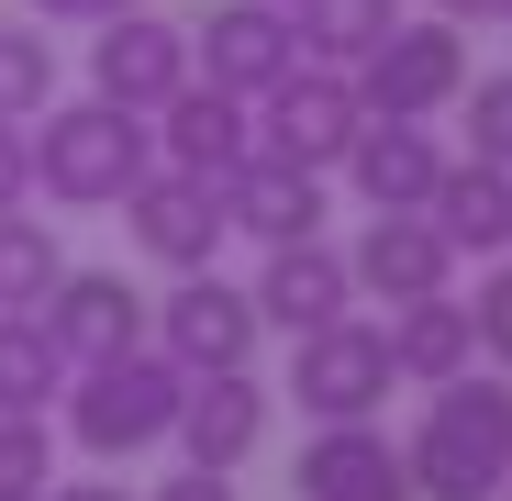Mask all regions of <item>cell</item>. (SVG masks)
Wrapping results in <instances>:
<instances>
[{"instance_id": "obj_15", "label": "cell", "mask_w": 512, "mask_h": 501, "mask_svg": "<svg viewBox=\"0 0 512 501\" xmlns=\"http://www.w3.org/2000/svg\"><path fill=\"white\" fill-rule=\"evenodd\" d=\"M290 490L301 501H412V468H401V446L379 424H312Z\"/></svg>"}, {"instance_id": "obj_6", "label": "cell", "mask_w": 512, "mask_h": 501, "mask_svg": "<svg viewBox=\"0 0 512 501\" xmlns=\"http://www.w3.org/2000/svg\"><path fill=\"white\" fill-rule=\"evenodd\" d=\"M368 134V101H357V78L346 67H290L268 101H256V156H279V167H346V145Z\"/></svg>"}, {"instance_id": "obj_31", "label": "cell", "mask_w": 512, "mask_h": 501, "mask_svg": "<svg viewBox=\"0 0 512 501\" xmlns=\"http://www.w3.org/2000/svg\"><path fill=\"white\" fill-rule=\"evenodd\" d=\"M34 501H134V490H112V479H45Z\"/></svg>"}, {"instance_id": "obj_28", "label": "cell", "mask_w": 512, "mask_h": 501, "mask_svg": "<svg viewBox=\"0 0 512 501\" xmlns=\"http://www.w3.org/2000/svg\"><path fill=\"white\" fill-rule=\"evenodd\" d=\"M0 212H34V123H0Z\"/></svg>"}, {"instance_id": "obj_1", "label": "cell", "mask_w": 512, "mask_h": 501, "mask_svg": "<svg viewBox=\"0 0 512 501\" xmlns=\"http://www.w3.org/2000/svg\"><path fill=\"white\" fill-rule=\"evenodd\" d=\"M401 468H412V501H501L512 490V368H468L446 390H423Z\"/></svg>"}, {"instance_id": "obj_23", "label": "cell", "mask_w": 512, "mask_h": 501, "mask_svg": "<svg viewBox=\"0 0 512 501\" xmlns=\"http://www.w3.org/2000/svg\"><path fill=\"white\" fill-rule=\"evenodd\" d=\"M56 279H67V245H56V223H34V212H0V312H45V301H56Z\"/></svg>"}, {"instance_id": "obj_22", "label": "cell", "mask_w": 512, "mask_h": 501, "mask_svg": "<svg viewBox=\"0 0 512 501\" xmlns=\"http://www.w3.org/2000/svg\"><path fill=\"white\" fill-rule=\"evenodd\" d=\"M390 23H401V0H290L301 67H357V56H368Z\"/></svg>"}, {"instance_id": "obj_16", "label": "cell", "mask_w": 512, "mask_h": 501, "mask_svg": "<svg viewBox=\"0 0 512 501\" xmlns=\"http://www.w3.org/2000/svg\"><path fill=\"white\" fill-rule=\"evenodd\" d=\"M346 301H357V279H346V257H334L323 234L268 245V268H256V312H268V334H323V323H346Z\"/></svg>"}, {"instance_id": "obj_12", "label": "cell", "mask_w": 512, "mask_h": 501, "mask_svg": "<svg viewBox=\"0 0 512 501\" xmlns=\"http://www.w3.org/2000/svg\"><path fill=\"white\" fill-rule=\"evenodd\" d=\"M346 279H357V301H435V290H457V245L435 234V212H368V234L346 245Z\"/></svg>"}, {"instance_id": "obj_2", "label": "cell", "mask_w": 512, "mask_h": 501, "mask_svg": "<svg viewBox=\"0 0 512 501\" xmlns=\"http://www.w3.org/2000/svg\"><path fill=\"white\" fill-rule=\"evenodd\" d=\"M156 167V112L123 101H45L34 112V190L56 212H123V190Z\"/></svg>"}, {"instance_id": "obj_21", "label": "cell", "mask_w": 512, "mask_h": 501, "mask_svg": "<svg viewBox=\"0 0 512 501\" xmlns=\"http://www.w3.org/2000/svg\"><path fill=\"white\" fill-rule=\"evenodd\" d=\"M67 346L45 334V312H0V412H56L67 401Z\"/></svg>"}, {"instance_id": "obj_10", "label": "cell", "mask_w": 512, "mask_h": 501, "mask_svg": "<svg viewBox=\"0 0 512 501\" xmlns=\"http://www.w3.org/2000/svg\"><path fill=\"white\" fill-rule=\"evenodd\" d=\"M190 67L212 78V90H234V101H268L301 67V34H290L279 0H223L212 23H190Z\"/></svg>"}, {"instance_id": "obj_4", "label": "cell", "mask_w": 512, "mask_h": 501, "mask_svg": "<svg viewBox=\"0 0 512 501\" xmlns=\"http://www.w3.org/2000/svg\"><path fill=\"white\" fill-rule=\"evenodd\" d=\"M346 78H357V101H368L379 123H435V112H457V90H468L479 67H468V34H457L446 12H423V23L401 12Z\"/></svg>"}, {"instance_id": "obj_19", "label": "cell", "mask_w": 512, "mask_h": 501, "mask_svg": "<svg viewBox=\"0 0 512 501\" xmlns=\"http://www.w3.org/2000/svg\"><path fill=\"white\" fill-rule=\"evenodd\" d=\"M223 223L256 234V245H301V234H323V179L312 167H279V156H245L223 179Z\"/></svg>"}, {"instance_id": "obj_9", "label": "cell", "mask_w": 512, "mask_h": 501, "mask_svg": "<svg viewBox=\"0 0 512 501\" xmlns=\"http://www.w3.org/2000/svg\"><path fill=\"white\" fill-rule=\"evenodd\" d=\"M256 334H268V312H256V290H234L223 268H190L179 290L156 301V346L179 357L190 379L201 368H256Z\"/></svg>"}, {"instance_id": "obj_25", "label": "cell", "mask_w": 512, "mask_h": 501, "mask_svg": "<svg viewBox=\"0 0 512 501\" xmlns=\"http://www.w3.org/2000/svg\"><path fill=\"white\" fill-rule=\"evenodd\" d=\"M56 479V424L45 412H0V501H34Z\"/></svg>"}, {"instance_id": "obj_3", "label": "cell", "mask_w": 512, "mask_h": 501, "mask_svg": "<svg viewBox=\"0 0 512 501\" xmlns=\"http://www.w3.org/2000/svg\"><path fill=\"white\" fill-rule=\"evenodd\" d=\"M179 401H190V368L167 346H134V357H101V368L67 379V435L123 468V457H145V446L179 435Z\"/></svg>"}, {"instance_id": "obj_24", "label": "cell", "mask_w": 512, "mask_h": 501, "mask_svg": "<svg viewBox=\"0 0 512 501\" xmlns=\"http://www.w3.org/2000/svg\"><path fill=\"white\" fill-rule=\"evenodd\" d=\"M45 101H56V45L23 12V23H0V123H34Z\"/></svg>"}, {"instance_id": "obj_33", "label": "cell", "mask_w": 512, "mask_h": 501, "mask_svg": "<svg viewBox=\"0 0 512 501\" xmlns=\"http://www.w3.org/2000/svg\"><path fill=\"white\" fill-rule=\"evenodd\" d=\"M279 12H290V0H279Z\"/></svg>"}, {"instance_id": "obj_29", "label": "cell", "mask_w": 512, "mask_h": 501, "mask_svg": "<svg viewBox=\"0 0 512 501\" xmlns=\"http://www.w3.org/2000/svg\"><path fill=\"white\" fill-rule=\"evenodd\" d=\"M156 501H234L223 468H179V479H156Z\"/></svg>"}, {"instance_id": "obj_13", "label": "cell", "mask_w": 512, "mask_h": 501, "mask_svg": "<svg viewBox=\"0 0 512 501\" xmlns=\"http://www.w3.org/2000/svg\"><path fill=\"white\" fill-rule=\"evenodd\" d=\"M167 446H179L190 468H223V479H234L256 446H268V379H256V368H201Z\"/></svg>"}, {"instance_id": "obj_26", "label": "cell", "mask_w": 512, "mask_h": 501, "mask_svg": "<svg viewBox=\"0 0 512 501\" xmlns=\"http://www.w3.org/2000/svg\"><path fill=\"white\" fill-rule=\"evenodd\" d=\"M457 112H468V156H490V167H512V67H490V78H468V90H457Z\"/></svg>"}, {"instance_id": "obj_34", "label": "cell", "mask_w": 512, "mask_h": 501, "mask_svg": "<svg viewBox=\"0 0 512 501\" xmlns=\"http://www.w3.org/2000/svg\"><path fill=\"white\" fill-rule=\"evenodd\" d=\"M501 501H512V490H501Z\"/></svg>"}, {"instance_id": "obj_8", "label": "cell", "mask_w": 512, "mask_h": 501, "mask_svg": "<svg viewBox=\"0 0 512 501\" xmlns=\"http://www.w3.org/2000/svg\"><path fill=\"white\" fill-rule=\"evenodd\" d=\"M190 23H167V12H112V23H90V90L101 101H123V112H167L190 90Z\"/></svg>"}, {"instance_id": "obj_11", "label": "cell", "mask_w": 512, "mask_h": 501, "mask_svg": "<svg viewBox=\"0 0 512 501\" xmlns=\"http://www.w3.org/2000/svg\"><path fill=\"white\" fill-rule=\"evenodd\" d=\"M45 334L67 346V368H101V357L156 346V301H145L123 268H67L56 301H45Z\"/></svg>"}, {"instance_id": "obj_27", "label": "cell", "mask_w": 512, "mask_h": 501, "mask_svg": "<svg viewBox=\"0 0 512 501\" xmlns=\"http://www.w3.org/2000/svg\"><path fill=\"white\" fill-rule=\"evenodd\" d=\"M468 323H479V368H512V257H490V268H479Z\"/></svg>"}, {"instance_id": "obj_20", "label": "cell", "mask_w": 512, "mask_h": 501, "mask_svg": "<svg viewBox=\"0 0 512 501\" xmlns=\"http://www.w3.org/2000/svg\"><path fill=\"white\" fill-rule=\"evenodd\" d=\"M435 234L457 245V257H512V167L490 156H446V179H435Z\"/></svg>"}, {"instance_id": "obj_17", "label": "cell", "mask_w": 512, "mask_h": 501, "mask_svg": "<svg viewBox=\"0 0 512 501\" xmlns=\"http://www.w3.org/2000/svg\"><path fill=\"white\" fill-rule=\"evenodd\" d=\"M346 179H357L368 212H423L435 179H446V145H435V123H379L368 112V134L346 145Z\"/></svg>"}, {"instance_id": "obj_30", "label": "cell", "mask_w": 512, "mask_h": 501, "mask_svg": "<svg viewBox=\"0 0 512 501\" xmlns=\"http://www.w3.org/2000/svg\"><path fill=\"white\" fill-rule=\"evenodd\" d=\"M34 23H112V12H134V0H23Z\"/></svg>"}, {"instance_id": "obj_18", "label": "cell", "mask_w": 512, "mask_h": 501, "mask_svg": "<svg viewBox=\"0 0 512 501\" xmlns=\"http://www.w3.org/2000/svg\"><path fill=\"white\" fill-rule=\"evenodd\" d=\"M379 334H390V379H401V390H446V379H468V368H479V323H468V301H457V290L401 301Z\"/></svg>"}, {"instance_id": "obj_7", "label": "cell", "mask_w": 512, "mask_h": 501, "mask_svg": "<svg viewBox=\"0 0 512 501\" xmlns=\"http://www.w3.org/2000/svg\"><path fill=\"white\" fill-rule=\"evenodd\" d=\"M123 223H134V245L167 268V279H190V268H223V179H190V167H145V179L123 190Z\"/></svg>"}, {"instance_id": "obj_32", "label": "cell", "mask_w": 512, "mask_h": 501, "mask_svg": "<svg viewBox=\"0 0 512 501\" xmlns=\"http://www.w3.org/2000/svg\"><path fill=\"white\" fill-rule=\"evenodd\" d=\"M435 12H446V23L468 34V23H512V0H435Z\"/></svg>"}, {"instance_id": "obj_5", "label": "cell", "mask_w": 512, "mask_h": 501, "mask_svg": "<svg viewBox=\"0 0 512 501\" xmlns=\"http://www.w3.org/2000/svg\"><path fill=\"white\" fill-rule=\"evenodd\" d=\"M390 334L379 323H323V334H290V401L312 412V424H379V401H390Z\"/></svg>"}, {"instance_id": "obj_14", "label": "cell", "mask_w": 512, "mask_h": 501, "mask_svg": "<svg viewBox=\"0 0 512 501\" xmlns=\"http://www.w3.org/2000/svg\"><path fill=\"white\" fill-rule=\"evenodd\" d=\"M156 156L190 167V179H234V167L256 156V101H234V90H212V78H190V90L156 112Z\"/></svg>"}]
</instances>
